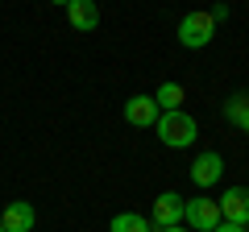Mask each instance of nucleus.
<instances>
[{"label": "nucleus", "instance_id": "4468645a", "mask_svg": "<svg viewBox=\"0 0 249 232\" xmlns=\"http://www.w3.org/2000/svg\"><path fill=\"white\" fill-rule=\"evenodd\" d=\"M216 232H249V228H241V224H229V220H220V224H216Z\"/></svg>", "mask_w": 249, "mask_h": 232}, {"label": "nucleus", "instance_id": "f257e3e1", "mask_svg": "<svg viewBox=\"0 0 249 232\" xmlns=\"http://www.w3.org/2000/svg\"><path fill=\"white\" fill-rule=\"evenodd\" d=\"M154 129H158V141L166 145V149H187V145H196V137H199L196 116H187L183 108H178V112H162Z\"/></svg>", "mask_w": 249, "mask_h": 232}, {"label": "nucleus", "instance_id": "0eeeda50", "mask_svg": "<svg viewBox=\"0 0 249 232\" xmlns=\"http://www.w3.org/2000/svg\"><path fill=\"white\" fill-rule=\"evenodd\" d=\"M220 174H224V158L220 153H199L196 162H191V182H196L199 191H208V187H216L220 182Z\"/></svg>", "mask_w": 249, "mask_h": 232}, {"label": "nucleus", "instance_id": "9d476101", "mask_svg": "<svg viewBox=\"0 0 249 232\" xmlns=\"http://www.w3.org/2000/svg\"><path fill=\"white\" fill-rule=\"evenodd\" d=\"M183 83H162L158 91H154V104H158V112H178L183 108Z\"/></svg>", "mask_w": 249, "mask_h": 232}, {"label": "nucleus", "instance_id": "f03ea898", "mask_svg": "<svg viewBox=\"0 0 249 232\" xmlns=\"http://www.w3.org/2000/svg\"><path fill=\"white\" fill-rule=\"evenodd\" d=\"M212 37H216V21L208 13H187L178 21V46H187V50H204Z\"/></svg>", "mask_w": 249, "mask_h": 232}, {"label": "nucleus", "instance_id": "9b49d317", "mask_svg": "<svg viewBox=\"0 0 249 232\" xmlns=\"http://www.w3.org/2000/svg\"><path fill=\"white\" fill-rule=\"evenodd\" d=\"M108 232H154V224L145 215H137V212H121V215H112Z\"/></svg>", "mask_w": 249, "mask_h": 232}, {"label": "nucleus", "instance_id": "1a4fd4ad", "mask_svg": "<svg viewBox=\"0 0 249 232\" xmlns=\"http://www.w3.org/2000/svg\"><path fill=\"white\" fill-rule=\"evenodd\" d=\"M67 21H71L79 33H91V29L100 25V9L91 0H71V4H67Z\"/></svg>", "mask_w": 249, "mask_h": 232}, {"label": "nucleus", "instance_id": "f8f14e48", "mask_svg": "<svg viewBox=\"0 0 249 232\" xmlns=\"http://www.w3.org/2000/svg\"><path fill=\"white\" fill-rule=\"evenodd\" d=\"M245 108H249V96H245V91L229 96V99H224V120H229V125H237V116L245 112Z\"/></svg>", "mask_w": 249, "mask_h": 232}, {"label": "nucleus", "instance_id": "6e6552de", "mask_svg": "<svg viewBox=\"0 0 249 232\" xmlns=\"http://www.w3.org/2000/svg\"><path fill=\"white\" fill-rule=\"evenodd\" d=\"M0 224H4V232H34L37 212H34V203L17 199V203H9L4 212H0Z\"/></svg>", "mask_w": 249, "mask_h": 232}, {"label": "nucleus", "instance_id": "f3484780", "mask_svg": "<svg viewBox=\"0 0 249 232\" xmlns=\"http://www.w3.org/2000/svg\"><path fill=\"white\" fill-rule=\"evenodd\" d=\"M0 232H4V224H0Z\"/></svg>", "mask_w": 249, "mask_h": 232}, {"label": "nucleus", "instance_id": "20e7f679", "mask_svg": "<svg viewBox=\"0 0 249 232\" xmlns=\"http://www.w3.org/2000/svg\"><path fill=\"white\" fill-rule=\"evenodd\" d=\"M183 203L187 199L178 195V191H162V195L154 199V207H150V224L154 228H178V224H183Z\"/></svg>", "mask_w": 249, "mask_h": 232}, {"label": "nucleus", "instance_id": "7ed1b4c3", "mask_svg": "<svg viewBox=\"0 0 249 232\" xmlns=\"http://www.w3.org/2000/svg\"><path fill=\"white\" fill-rule=\"evenodd\" d=\"M183 224L191 232H216V224H220V207H216V199H187L183 203Z\"/></svg>", "mask_w": 249, "mask_h": 232}, {"label": "nucleus", "instance_id": "ddd939ff", "mask_svg": "<svg viewBox=\"0 0 249 232\" xmlns=\"http://www.w3.org/2000/svg\"><path fill=\"white\" fill-rule=\"evenodd\" d=\"M208 17H212V21H216V25H220V21H229V4H216V9H212V13H208Z\"/></svg>", "mask_w": 249, "mask_h": 232}, {"label": "nucleus", "instance_id": "2eb2a0df", "mask_svg": "<svg viewBox=\"0 0 249 232\" xmlns=\"http://www.w3.org/2000/svg\"><path fill=\"white\" fill-rule=\"evenodd\" d=\"M237 129H241V133H249V108H245V112L237 116Z\"/></svg>", "mask_w": 249, "mask_h": 232}, {"label": "nucleus", "instance_id": "423d86ee", "mask_svg": "<svg viewBox=\"0 0 249 232\" xmlns=\"http://www.w3.org/2000/svg\"><path fill=\"white\" fill-rule=\"evenodd\" d=\"M158 104H154V96H129L124 99V120L133 129H154L158 125Z\"/></svg>", "mask_w": 249, "mask_h": 232}, {"label": "nucleus", "instance_id": "dca6fc26", "mask_svg": "<svg viewBox=\"0 0 249 232\" xmlns=\"http://www.w3.org/2000/svg\"><path fill=\"white\" fill-rule=\"evenodd\" d=\"M154 232H191V228H183V224H178V228H154Z\"/></svg>", "mask_w": 249, "mask_h": 232}, {"label": "nucleus", "instance_id": "39448f33", "mask_svg": "<svg viewBox=\"0 0 249 232\" xmlns=\"http://www.w3.org/2000/svg\"><path fill=\"white\" fill-rule=\"evenodd\" d=\"M216 207H220V220L249 228V187H229L220 199H216Z\"/></svg>", "mask_w": 249, "mask_h": 232}]
</instances>
